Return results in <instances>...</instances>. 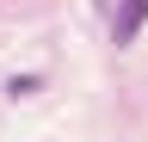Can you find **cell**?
<instances>
[{"label": "cell", "mask_w": 148, "mask_h": 142, "mask_svg": "<svg viewBox=\"0 0 148 142\" xmlns=\"http://www.w3.org/2000/svg\"><path fill=\"white\" fill-rule=\"evenodd\" d=\"M148 25V0H117V19H111V43H130Z\"/></svg>", "instance_id": "cell-1"}]
</instances>
